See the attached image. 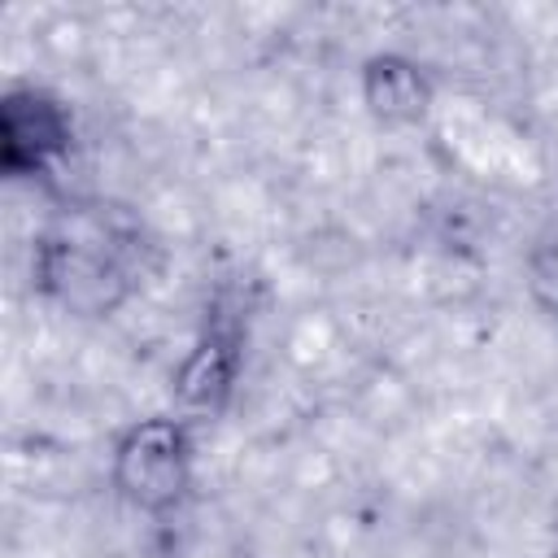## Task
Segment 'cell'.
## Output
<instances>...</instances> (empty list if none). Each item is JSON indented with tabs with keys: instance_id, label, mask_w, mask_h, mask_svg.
I'll return each mask as SVG.
<instances>
[{
	"instance_id": "1",
	"label": "cell",
	"mask_w": 558,
	"mask_h": 558,
	"mask_svg": "<svg viewBox=\"0 0 558 558\" xmlns=\"http://www.w3.org/2000/svg\"><path fill=\"white\" fill-rule=\"evenodd\" d=\"M148 248L140 214L105 196H70L39 227L31 275L70 318H109L144 283Z\"/></svg>"
},
{
	"instance_id": "2",
	"label": "cell",
	"mask_w": 558,
	"mask_h": 558,
	"mask_svg": "<svg viewBox=\"0 0 558 558\" xmlns=\"http://www.w3.org/2000/svg\"><path fill=\"white\" fill-rule=\"evenodd\" d=\"M113 493L140 514H170L196 480V423L183 414H148L118 432L109 453Z\"/></svg>"
},
{
	"instance_id": "3",
	"label": "cell",
	"mask_w": 558,
	"mask_h": 558,
	"mask_svg": "<svg viewBox=\"0 0 558 558\" xmlns=\"http://www.w3.org/2000/svg\"><path fill=\"white\" fill-rule=\"evenodd\" d=\"M74 144V118L61 96L35 83H13L0 96V166L9 179H39Z\"/></svg>"
},
{
	"instance_id": "4",
	"label": "cell",
	"mask_w": 558,
	"mask_h": 558,
	"mask_svg": "<svg viewBox=\"0 0 558 558\" xmlns=\"http://www.w3.org/2000/svg\"><path fill=\"white\" fill-rule=\"evenodd\" d=\"M244 362V323L240 314H209L192 353L174 371V397L183 405V418H214L235 388Z\"/></svg>"
},
{
	"instance_id": "5",
	"label": "cell",
	"mask_w": 558,
	"mask_h": 558,
	"mask_svg": "<svg viewBox=\"0 0 558 558\" xmlns=\"http://www.w3.org/2000/svg\"><path fill=\"white\" fill-rule=\"evenodd\" d=\"M357 92L379 126H418L436 105L432 74L405 52H375L362 61Z\"/></svg>"
},
{
	"instance_id": "6",
	"label": "cell",
	"mask_w": 558,
	"mask_h": 558,
	"mask_svg": "<svg viewBox=\"0 0 558 558\" xmlns=\"http://www.w3.org/2000/svg\"><path fill=\"white\" fill-rule=\"evenodd\" d=\"M523 283L545 318H558V231L541 235L523 257Z\"/></svg>"
}]
</instances>
